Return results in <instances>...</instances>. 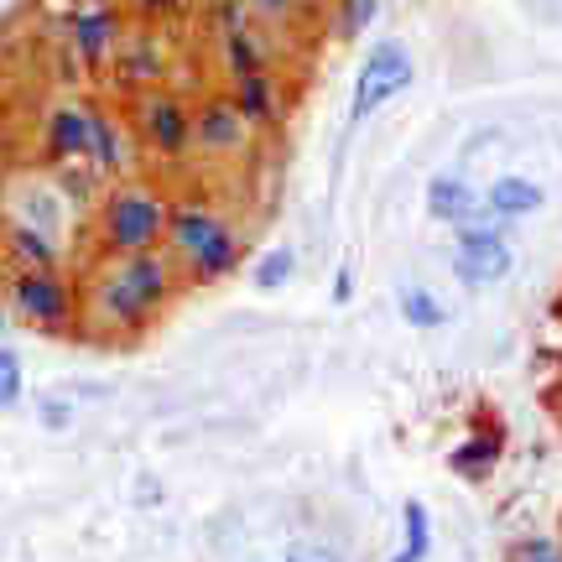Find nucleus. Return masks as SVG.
Masks as SVG:
<instances>
[{"label":"nucleus","instance_id":"nucleus-30","mask_svg":"<svg viewBox=\"0 0 562 562\" xmlns=\"http://www.w3.org/2000/svg\"><path fill=\"white\" fill-rule=\"evenodd\" d=\"M0 203H5V167H0Z\"/></svg>","mask_w":562,"mask_h":562},{"label":"nucleus","instance_id":"nucleus-24","mask_svg":"<svg viewBox=\"0 0 562 562\" xmlns=\"http://www.w3.org/2000/svg\"><path fill=\"white\" fill-rule=\"evenodd\" d=\"M26 391V370H21V355L16 349H0V412H11Z\"/></svg>","mask_w":562,"mask_h":562},{"label":"nucleus","instance_id":"nucleus-29","mask_svg":"<svg viewBox=\"0 0 562 562\" xmlns=\"http://www.w3.org/2000/svg\"><path fill=\"white\" fill-rule=\"evenodd\" d=\"M266 11H286V5H292V0H261Z\"/></svg>","mask_w":562,"mask_h":562},{"label":"nucleus","instance_id":"nucleus-12","mask_svg":"<svg viewBox=\"0 0 562 562\" xmlns=\"http://www.w3.org/2000/svg\"><path fill=\"white\" fill-rule=\"evenodd\" d=\"M480 209H484V199L474 193V182H463L459 172H438V178L427 182V214L438 224H448V229L469 224Z\"/></svg>","mask_w":562,"mask_h":562},{"label":"nucleus","instance_id":"nucleus-23","mask_svg":"<svg viewBox=\"0 0 562 562\" xmlns=\"http://www.w3.org/2000/svg\"><path fill=\"white\" fill-rule=\"evenodd\" d=\"M375 11H381V0H334V26H339L344 42L364 37V26L375 21Z\"/></svg>","mask_w":562,"mask_h":562},{"label":"nucleus","instance_id":"nucleus-25","mask_svg":"<svg viewBox=\"0 0 562 562\" xmlns=\"http://www.w3.org/2000/svg\"><path fill=\"white\" fill-rule=\"evenodd\" d=\"M37 422H42V427H53V432H63V427L74 422V406L58 402V396H47V402L37 406Z\"/></svg>","mask_w":562,"mask_h":562},{"label":"nucleus","instance_id":"nucleus-15","mask_svg":"<svg viewBox=\"0 0 562 562\" xmlns=\"http://www.w3.org/2000/svg\"><path fill=\"white\" fill-rule=\"evenodd\" d=\"M5 256H11L21 271H58V266H63L53 235H47V229H37L32 220H11V224H5Z\"/></svg>","mask_w":562,"mask_h":562},{"label":"nucleus","instance_id":"nucleus-16","mask_svg":"<svg viewBox=\"0 0 562 562\" xmlns=\"http://www.w3.org/2000/svg\"><path fill=\"white\" fill-rule=\"evenodd\" d=\"M89 167L100 178H125L131 172V146H125V131L110 110H94V151H89Z\"/></svg>","mask_w":562,"mask_h":562},{"label":"nucleus","instance_id":"nucleus-19","mask_svg":"<svg viewBox=\"0 0 562 562\" xmlns=\"http://www.w3.org/2000/svg\"><path fill=\"white\" fill-rule=\"evenodd\" d=\"M432 558V516L422 501H406L402 505V547L391 562H427Z\"/></svg>","mask_w":562,"mask_h":562},{"label":"nucleus","instance_id":"nucleus-22","mask_svg":"<svg viewBox=\"0 0 562 562\" xmlns=\"http://www.w3.org/2000/svg\"><path fill=\"white\" fill-rule=\"evenodd\" d=\"M505 562H562V537H547V531H526L505 547Z\"/></svg>","mask_w":562,"mask_h":562},{"label":"nucleus","instance_id":"nucleus-8","mask_svg":"<svg viewBox=\"0 0 562 562\" xmlns=\"http://www.w3.org/2000/svg\"><path fill=\"white\" fill-rule=\"evenodd\" d=\"M250 121H245L229 94H209V100L193 110V151L199 157H245L250 151Z\"/></svg>","mask_w":562,"mask_h":562},{"label":"nucleus","instance_id":"nucleus-14","mask_svg":"<svg viewBox=\"0 0 562 562\" xmlns=\"http://www.w3.org/2000/svg\"><path fill=\"white\" fill-rule=\"evenodd\" d=\"M547 203V193H542V182H531V178H495L490 188H484V209L495 214V220H505V224H516V220H531L537 209Z\"/></svg>","mask_w":562,"mask_h":562},{"label":"nucleus","instance_id":"nucleus-6","mask_svg":"<svg viewBox=\"0 0 562 562\" xmlns=\"http://www.w3.org/2000/svg\"><path fill=\"white\" fill-rule=\"evenodd\" d=\"M412 79H417V63L406 53V42H375L370 58L360 63V74H355V89H349V125H364L396 94H406Z\"/></svg>","mask_w":562,"mask_h":562},{"label":"nucleus","instance_id":"nucleus-27","mask_svg":"<svg viewBox=\"0 0 562 562\" xmlns=\"http://www.w3.org/2000/svg\"><path fill=\"white\" fill-rule=\"evenodd\" d=\"M349 297H355V261H344L339 271H334V307H344Z\"/></svg>","mask_w":562,"mask_h":562},{"label":"nucleus","instance_id":"nucleus-10","mask_svg":"<svg viewBox=\"0 0 562 562\" xmlns=\"http://www.w3.org/2000/svg\"><path fill=\"white\" fill-rule=\"evenodd\" d=\"M89 151H94V104H58L42 125V157L63 167V161H89Z\"/></svg>","mask_w":562,"mask_h":562},{"label":"nucleus","instance_id":"nucleus-18","mask_svg":"<svg viewBox=\"0 0 562 562\" xmlns=\"http://www.w3.org/2000/svg\"><path fill=\"white\" fill-rule=\"evenodd\" d=\"M224 68H229V79H245V74H266V53L261 42H256V32L245 26V21H235V26H224Z\"/></svg>","mask_w":562,"mask_h":562},{"label":"nucleus","instance_id":"nucleus-26","mask_svg":"<svg viewBox=\"0 0 562 562\" xmlns=\"http://www.w3.org/2000/svg\"><path fill=\"white\" fill-rule=\"evenodd\" d=\"M286 562H339V552L323 542H297L292 552H286Z\"/></svg>","mask_w":562,"mask_h":562},{"label":"nucleus","instance_id":"nucleus-17","mask_svg":"<svg viewBox=\"0 0 562 562\" xmlns=\"http://www.w3.org/2000/svg\"><path fill=\"white\" fill-rule=\"evenodd\" d=\"M115 58H121V83H131V89H151V83H161V74H167V58H161V47L151 32L136 42H121Z\"/></svg>","mask_w":562,"mask_h":562},{"label":"nucleus","instance_id":"nucleus-7","mask_svg":"<svg viewBox=\"0 0 562 562\" xmlns=\"http://www.w3.org/2000/svg\"><path fill=\"white\" fill-rule=\"evenodd\" d=\"M131 131L136 140L161 161H182L193 151V104L167 94V89H146L136 100V115H131Z\"/></svg>","mask_w":562,"mask_h":562},{"label":"nucleus","instance_id":"nucleus-2","mask_svg":"<svg viewBox=\"0 0 562 562\" xmlns=\"http://www.w3.org/2000/svg\"><path fill=\"white\" fill-rule=\"evenodd\" d=\"M161 250L178 261L182 281L209 286V281H224L245 261V235L209 199H178L172 214H167V245Z\"/></svg>","mask_w":562,"mask_h":562},{"label":"nucleus","instance_id":"nucleus-5","mask_svg":"<svg viewBox=\"0 0 562 562\" xmlns=\"http://www.w3.org/2000/svg\"><path fill=\"white\" fill-rule=\"evenodd\" d=\"M459 235V245H453V277L463 281V286H495V281L510 277V266H516V250H510V240H505V220H495L490 209H480L469 224H459L453 229Z\"/></svg>","mask_w":562,"mask_h":562},{"label":"nucleus","instance_id":"nucleus-1","mask_svg":"<svg viewBox=\"0 0 562 562\" xmlns=\"http://www.w3.org/2000/svg\"><path fill=\"white\" fill-rule=\"evenodd\" d=\"M178 292H182V271L167 250L104 256V266L89 277L79 318L89 323L94 334H110V339H140V334L172 307Z\"/></svg>","mask_w":562,"mask_h":562},{"label":"nucleus","instance_id":"nucleus-9","mask_svg":"<svg viewBox=\"0 0 562 562\" xmlns=\"http://www.w3.org/2000/svg\"><path fill=\"white\" fill-rule=\"evenodd\" d=\"M125 42V16L121 5H83L79 16H74V26H68V47L79 53L83 68H104V63L121 53Z\"/></svg>","mask_w":562,"mask_h":562},{"label":"nucleus","instance_id":"nucleus-3","mask_svg":"<svg viewBox=\"0 0 562 562\" xmlns=\"http://www.w3.org/2000/svg\"><path fill=\"white\" fill-rule=\"evenodd\" d=\"M167 214L172 199H161L151 182H115L100 203V235L104 256H140V250H161L167 245Z\"/></svg>","mask_w":562,"mask_h":562},{"label":"nucleus","instance_id":"nucleus-28","mask_svg":"<svg viewBox=\"0 0 562 562\" xmlns=\"http://www.w3.org/2000/svg\"><path fill=\"white\" fill-rule=\"evenodd\" d=\"M136 11L146 21H167L172 11H178V0H136Z\"/></svg>","mask_w":562,"mask_h":562},{"label":"nucleus","instance_id":"nucleus-20","mask_svg":"<svg viewBox=\"0 0 562 562\" xmlns=\"http://www.w3.org/2000/svg\"><path fill=\"white\" fill-rule=\"evenodd\" d=\"M396 307H402L406 328H417V334H432V328L448 323V307H442L427 286H402V292H396Z\"/></svg>","mask_w":562,"mask_h":562},{"label":"nucleus","instance_id":"nucleus-13","mask_svg":"<svg viewBox=\"0 0 562 562\" xmlns=\"http://www.w3.org/2000/svg\"><path fill=\"white\" fill-rule=\"evenodd\" d=\"M501 459H505V432L501 427H480V432H469V438L448 453V469L469 484H484L501 469Z\"/></svg>","mask_w":562,"mask_h":562},{"label":"nucleus","instance_id":"nucleus-11","mask_svg":"<svg viewBox=\"0 0 562 562\" xmlns=\"http://www.w3.org/2000/svg\"><path fill=\"white\" fill-rule=\"evenodd\" d=\"M229 100H235V110L250 121V131H277V125H281V94H277L271 68H266V74L229 79Z\"/></svg>","mask_w":562,"mask_h":562},{"label":"nucleus","instance_id":"nucleus-4","mask_svg":"<svg viewBox=\"0 0 562 562\" xmlns=\"http://www.w3.org/2000/svg\"><path fill=\"white\" fill-rule=\"evenodd\" d=\"M11 313L42 334H74L79 328V292L63 271H16L11 277Z\"/></svg>","mask_w":562,"mask_h":562},{"label":"nucleus","instance_id":"nucleus-21","mask_svg":"<svg viewBox=\"0 0 562 562\" xmlns=\"http://www.w3.org/2000/svg\"><path fill=\"white\" fill-rule=\"evenodd\" d=\"M292 277H297V250L292 245H271L256 261V271H250L256 292H281V286H292Z\"/></svg>","mask_w":562,"mask_h":562}]
</instances>
